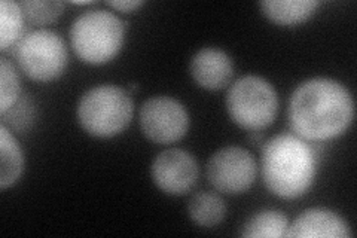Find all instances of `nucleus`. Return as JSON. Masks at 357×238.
I'll list each match as a JSON object with an SVG mask.
<instances>
[{
	"mask_svg": "<svg viewBox=\"0 0 357 238\" xmlns=\"http://www.w3.org/2000/svg\"><path fill=\"white\" fill-rule=\"evenodd\" d=\"M354 118L349 88L332 77H311L301 84L289 101V122L294 134L310 143L337 139Z\"/></svg>",
	"mask_w": 357,
	"mask_h": 238,
	"instance_id": "nucleus-1",
	"label": "nucleus"
},
{
	"mask_svg": "<svg viewBox=\"0 0 357 238\" xmlns=\"http://www.w3.org/2000/svg\"><path fill=\"white\" fill-rule=\"evenodd\" d=\"M262 177L271 194L283 200L305 195L314 184L317 154L310 142L292 133H282L264 144Z\"/></svg>",
	"mask_w": 357,
	"mask_h": 238,
	"instance_id": "nucleus-2",
	"label": "nucleus"
},
{
	"mask_svg": "<svg viewBox=\"0 0 357 238\" xmlns=\"http://www.w3.org/2000/svg\"><path fill=\"white\" fill-rule=\"evenodd\" d=\"M126 39V24L106 9H88L70 29V42L77 59L88 64H106L121 51Z\"/></svg>",
	"mask_w": 357,
	"mask_h": 238,
	"instance_id": "nucleus-3",
	"label": "nucleus"
},
{
	"mask_svg": "<svg viewBox=\"0 0 357 238\" xmlns=\"http://www.w3.org/2000/svg\"><path fill=\"white\" fill-rule=\"evenodd\" d=\"M134 101L130 91L118 85H98L81 97L77 121L84 131L97 139H110L124 133L132 119Z\"/></svg>",
	"mask_w": 357,
	"mask_h": 238,
	"instance_id": "nucleus-4",
	"label": "nucleus"
},
{
	"mask_svg": "<svg viewBox=\"0 0 357 238\" xmlns=\"http://www.w3.org/2000/svg\"><path fill=\"white\" fill-rule=\"evenodd\" d=\"M227 110L238 127L248 131H262L277 118L278 96L275 88L262 76H243L229 88Z\"/></svg>",
	"mask_w": 357,
	"mask_h": 238,
	"instance_id": "nucleus-5",
	"label": "nucleus"
},
{
	"mask_svg": "<svg viewBox=\"0 0 357 238\" xmlns=\"http://www.w3.org/2000/svg\"><path fill=\"white\" fill-rule=\"evenodd\" d=\"M15 55L20 69L36 82H51L59 79L69 61L63 38L48 29L26 33L17 43Z\"/></svg>",
	"mask_w": 357,
	"mask_h": 238,
	"instance_id": "nucleus-6",
	"label": "nucleus"
},
{
	"mask_svg": "<svg viewBox=\"0 0 357 238\" xmlns=\"http://www.w3.org/2000/svg\"><path fill=\"white\" fill-rule=\"evenodd\" d=\"M256 176L258 164L255 156L240 146L222 147L207 163L208 182L222 194H244L255 184Z\"/></svg>",
	"mask_w": 357,
	"mask_h": 238,
	"instance_id": "nucleus-7",
	"label": "nucleus"
},
{
	"mask_svg": "<svg viewBox=\"0 0 357 238\" xmlns=\"http://www.w3.org/2000/svg\"><path fill=\"white\" fill-rule=\"evenodd\" d=\"M140 127L146 137L158 144L181 140L189 128V115L181 101L169 96H156L140 109Z\"/></svg>",
	"mask_w": 357,
	"mask_h": 238,
	"instance_id": "nucleus-8",
	"label": "nucleus"
},
{
	"mask_svg": "<svg viewBox=\"0 0 357 238\" xmlns=\"http://www.w3.org/2000/svg\"><path fill=\"white\" fill-rule=\"evenodd\" d=\"M153 184L169 195H185L198 180V164L192 154L172 147L155 158L151 167Z\"/></svg>",
	"mask_w": 357,
	"mask_h": 238,
	"instance_id": "nucleus-9",
	"label": "nucleus"
},
{
	"mask_svg": "<svg viewBox=\"0 0 357 238\" xmlns=\"http://www.w3.org/2000/svg\"><path fill=\"white\" fill-rule=\"evenodd\" d=\"M191 76L195 84L208 91L228 87L234 75L231 57L219 48H203L191 60Z\"/></svg>",
	"mask_w": 357,
	"mask_h": 238,
	"instance_id": "nucleus-10",
	"label": "nucleus"
},
{
	"mask_svg": "<svg viewBox=\"0 0 357 238\" xmlns=\"http://www.w3.org/2000/svg\"><path fill=\"white\" fill-rule=\"evenodd\" d=\"M349 223L329 209H308L289 225L287 237L299 238H350Z\"/></svg>",
	"mask_w": 357,
	"mask_h": 238,
	"instance_id": "nucleus-11",
	"label": "nucleus"
},
{
	"mask_svg": "<svg viewBox=\"0 0 357 238\" xmlns=\"http://www.w3.org/2000/svg\"><path fill=\"white\" fill-rule=\"evenodd\" d=\"M264 15L277 26H298L314 15L316 0H266L259 3Z\"/></svg>",
	"mask_w": 357,
	"mask_h": 238,
	"instance_id": "nucleus-12",
	"label": "nucleus"
},
{
	"mask_svg": "<svg viewBox=\"0 0 357 238\" xmlns=\"http://www.w3.org/2000/svg\"><path fill=\"white\" fill-rule=\"evenodd\" d=\"M24 170V154L15 135L5 124L0 126V188L14 186Z\"/></svg>",
	"mask_w": 357,
	"mask_h": 238,
	"instance_id": "nucleus-13",
	"label": "nucleus"
},
{
	"mask_svg": "<svg viewBox=\"0 0 357 238\" xmlns=\"http://www.w3.org/2000/svg\"><path fill=\"white\" fill-rule=\"evenodd\" d=\"M188 214L198 226L215 228L227 216V204L215 192H198L188 202Z\"/></svg>",
	"mask_w": 357,
	"mask_h": 238,
	"instance_id": "nucleus-14",
	"label": "nucleus"
},
{
	"mask_svg": "<svg viewBox=\"0 0 357 238\" xmlns=\"http://www.w3.org/2000/svg\"><path fill=\"white\" fill-rule=\"evenodd\" d=\"M289 225V219L283 211L264 210L256 213L255 216L245 222L241 235L252 238H282L287 237Z\"/></svg>",
	"mask_w": 357,
	"mask_h": 238,
	"instance_id": "nucleus-15",
	"label": "nucleus"
},
{
	"mask_svg": "<svg viewBox=\"0 0 357 238\" xmlns=\"http://www.w3.org/2000/svg\"><path fill=\"white\" fill-rule=\"evenodd\" d=\"M24 13L21 3L14 0H2L0 2V50L2 52L17 47V43L24 36Z\"/></svg>",
	"mask_w": 357,
	"mask_h": 238,
	"instance_id": "nucleus-16",
	"label": "nucleus"
},
{
	"mask_svg": "<svg viewBox=\"0 0 357 238\" xmlns=\"http://www.w3.org/2000/svg\"><path fill=\"white\" fill-rule=\"evenodd\" d=\"M21 98L20 77L14 64L5 57L0 59V115L17 105Z\"/></svg>",
	"mask_w": 357,
	"mask_h": 238,
	"instance_id": "nucleus-17",
	"label": "nucleus"
},
{
	"mask_svg": "<svg viewBox=\"0 0 357 238\" xmlns=\"http://www.w3.org/2000/svg\"><path fill=\"white\" fill-rule=\"evenodd\" d=\"M21 8L31 24L47 26L63 14L64 3L52 2V0H27L21 3Z\"/></svg>",
	"mask_w": 357,
	"mask_h": 238,
	"instance_id": "nucleus-18",
	"label": "nucleus"
},
{
	"mask_svg": "<svg viewBox=\"0 0 357 238\" xmlns=\"http://www.w3.org/2000/svg\"><path fill=\"white\" fill-rule=\"evenodd\" d=\"M2 119L3 122H10V131H24L35 121V105L29 98H20L14 107L2 115Z\"/></svg>",
	"mask_w": 357,
	"mask_h": 238,
	"instance_id": "nucleus-19",
	"label": "nucleus"
},
{
	"mask_svg": "<svg viewBox=\"0 0 357 238\" xmlns=\"http://www.w3.org/2000/svg\"><path fill=\"white\" fill-rule=\"evenodd\" d=\"M143 5V2L140 0H118V2H109L107 6H110L112 9L119 10V13H132L137 8H140Z\"/></svg>",
	"mask_w": 357,
	"mask_h": 238,
	"instance_id": "nucleus-20",
	"label": "nucleus"
}]
</instances>
